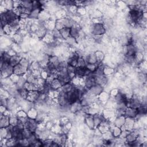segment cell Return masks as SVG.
Listing matches in <instances>:
<instances>
[{
	"mask_svg": "<svg viewBox=\"0 0 147 147\" xmlns=\"http://www.w3.org/2000/svg\"><path fill=\"white\" fill-rule=\"evenodd\" d=\"M90 32L94 36H101L105 33L106 28L101 22L94 23L90 28Z\"/></svg>",
	"mask_w": 147,
	"mask_h": 147,
	"instance_id": "obj_1",
	"label": "cell"
},
{
	"mask_svg": "<svg viewBox=\"0 0 147 147\" xmlns=\"http://www.w3.org/2000/svg\"><path fill=\"white\" fill-rule=\"evenodd\" d=\"M142 106L141 100L138 97H132L130 99H128L127 103V107H132L134 109H138Z\"/></svg>",
	"mask_w": 147,
	"mask_h": 147,
	"instance_id": "obj_2",
	"label": "cell"
},
{
	"mask_svg": "<svg viewBox=\"0 0 147 147\" xmlns=\"http://www.w3.org/2000/svg\"><path fill=\"white\" fill-rule=\"evenodd\" d=\"M28 71V68L24 67L21 64L19 63L17 65L13 67V74L18 76H22Z\"/></svg>",
	"mask_w": 147,
	"mask_h": 147,
	"instance_id": "obj_3",
	"label": "cell"
},
{
	"mask_svg": "<svg viewBox=\"0 0 147 147\" xmlns=\"http://www.w3.org/2000/svg\"><path fill=\"white\" fill-rule=\"evenodd\" d=\"M84 84H85V87L87 88V90L90 89L93 86L96 84L95 77L92 73L86 76V79L84 80Z\"/></svg>",
	"mask_w": 147,
	"mask_h": 147,
	"instance_id": "obj_4",
	"label": "cell"
},
{
	"mask_svg": "<svg viewBox=\"0 0 147 147\" xmlns=\"http://www.w3.org/2000/svg\"><path fill=\"white\" fill-rule=\"evenodd\" d=\"M124 115L127 118H131L134 119L138 116V110L136 109L126 107L125 110Z\"/></svg>",
	"mask_w": 147,
	"mask_h": 147,
	"instance_id": "obj_5",
	"label": "cell"
},
{
	"mask_svg": "<svg viewBox=\"0 0 147 147\" xmlns=\"http://www.w3.org/2000/svg\"><path fill=\"white\" fill-rule=\"evenodd\" d=\"M103 90V87L102 86L99 84H95L91 88L88 89V94L90 96H96L100 94Z\"/></svg>",
	"mask_w": 147,
	"mask_h": 147,
	"instance_id": "obj_6",
	"label": "cell"
},
{
	"mask_svg": "<svg viewBox=\"0 0 147 147\" xmlns=\"http://www.w3.org/2000/svg\"><path fill=\"white\" fill-rule=\"evenodd\" d=\"M138 136H139V134L137 131H135V130L131 131H130L125 138L126 142L128 143V144L133 142L134 141L137 140Z\"/></svg>",
	"mask_w": 147,
	"mask_h": 147,
	"instance_id": "obj_7",
	"label": "cell"
},
{
	"mask_svg": "<svg viewBox=\"0 0 147 147\" xmlns=\"http://www.w3.org/2000/svg\"><path fill=\"white\" fill-rule=\"evenodd\" d=\"M51 88L52 90L56 91L59 89H60L63 86L61 82L58 78H55L52 81L51 84Z\"/></svg>",
	"mask_w": 147,
	"mask_h": 147,
	"instance_id": "obj_8",
	"label": "cell"
},
{
	"mask_svg": "<svg viewBox=\"0 0 147 147\" xmlns=\"http://www.w3.org/2000/svg\"><path fill=\"white\" fill-rule=\"evenodd\" d=\"M10 126V117L9 115H2L1 118V128L8 127Z\"/></svg>",
	"mask_w": 147,
	"mask_h": 147,
	"instance_id": "obj_9",
	"label": "cell"
},
{
	"mask_svg": "<svg viewBox=\"0 0 147 147\" xmlns=\"http://www.w3.org/2000/svg\"><path fill=\"white\" fill-rule=\"evenodd\" d=\"M85 60L87 64H96L98 63L95 53H91L88 54L86 56Z\"/></svg>",
	"mask_w": 147,
	"mask_h": 147,
	"instance_id": "obj_10",
	"label": "cell"
},
{
	"mask_svg": "<svg viewBox=\"0 0 147 147\" xmlns=\"http://www.w3.org/2000/svg\"><path fill=\"white\" fill-rule=\"evenodd\" d=\"M125 116L123 115H118L117 118L115 119L114 121V125L115 126L121 127L125 123Z\"/></svg>",
	"mask_w": 147,
	"mask_h": 147,
	"instance_id": "obj_11",
	"label": "cell"
},
{
	"mask_svg": "<svg viewBox=\"0 0 147 147\" xmlns=\"http://www.w3.org/2000/svg\"><path fill=\"white\" fill-rule=\"evenodd\" d=\"M60 36L64 39L67 40L70 37V28L65 27L63 29L59 30Z\"/></svg>",
	"mask_w": 147,
	"mask_h": 147,
	"instance_id": "obj_12",
	"label": "cell"
},
{
	"mask_svg": "<svg viewBox=\"0 0 147 147\" xmlns=\"http://www.w3.org/2000/svg\"><path fill=\"white\" fill-rule=\"evenodd\" d=\"M86 115H87V117H86V123L90 129H92L95 127L93 115L90 114H86Z\"/></svg>",
	"mask_w": 147,
	"mask_h": 147,
	"instance_id": "obj_13",
	"label": "cell"
},
{
	"mask_svg": "<svg viewBox=\"0 0 147 147\" xmlns=\"http://www.w3.org/2000/svg\"><path fill=\"white\" fill-rule=\"evenodd\" d=\"M21 60V59L17 55L11 56L9 61V64L12 67H14L20 63Z\"/></svg>",
	"mask_w": 147,
	"mask_h": 147,
	"instance_id": "obj_14",
	"label": "cell"
},
{
	"mask_svg": "<svg viewBox=\"0 0 147 147\" xmlns=\"http://www.w3.org/2000/svg\"><path fill=\"white\" fill-rule=\"evenodd\" d=\"M121 131H122V130H121L120 127L115 126V127L113 130L112 134H113L114 137L119 138V136H120V134L121 133Z\"/></svg>",
	"mask_w": 147,
	"mask_h": 147,
	"instance_id": "obj_15",
	"label": "cell"
},
{
	"mask_svg": "<svg viewBox=\"0 0 147 147\" xmlns=\"http://www.w3.org/2000/svg\"><path fill=\"white\" fill-rule=\"evenodd\" d=\"M87 63L86 60L82 57H79L78 59V67H86Z\"/></svg>",
	"mask_w": 147,
	"mask_h": 147,
	"instance_id": "obj_16",
	"label": "cell"
},
{
	"mask_svg": "<svg viewBox=\"0 0 147 147\" xmlns=\"http://www.w3.org/2000/svg\"><path fill=\"white\" fill-rule=\"evenodd\" d=\"M95 53L98 62L100 63L102 60V59L104 58V55L103 54V53L102 52H100V51L96 52H95Z\"/></svg>",
	"mask_w": 147,
	"mask_h": 147,
	"instance_id": "obj_17",
	"label": "cell"
},
{
	"mask_svg": "<svg viewBox=\"0 0 147 147\" xmlns=\"http://www.w3.org/2000/svg\"><path fill=\"white\" fill-rule=\"evenodd\" d=\"M103 74L104 75H110L111 73L113 72V70L109 68V67H105L103 68Z\"/></svg>",
	"mask_w": 147,
	"mask_h": 147,
	"instance_id": "obj_18",
	"label": "cell"
},
{
	"mask_svg": "<svg viewBox=\"0 0 147 147\" xmlns=\"http://www.w3.org/2000/svg\"><path fill=\"white\" fill-rule=\"evenodd\" d=\"M40 64L37 63V62H33V64H32L31 67L32 68V70L33 71H36V70H38L40 68Z\"/></svg>",
	"mask_w": 147,
	"mask_h": 147,
	"instance_id": "obj_19",
	"label": "cell"
}]
</instances>
